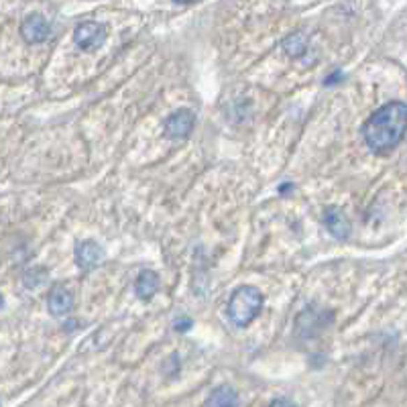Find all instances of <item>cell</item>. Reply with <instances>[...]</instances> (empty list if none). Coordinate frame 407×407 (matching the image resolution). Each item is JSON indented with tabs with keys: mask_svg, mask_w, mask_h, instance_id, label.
Here are the masks:
<instances>
[{
	"mask_svg": "<svg viewBox=\"0 0 407 407\" xmlns=\"http://www.w3.org/2000/svg\"><path fill=\"white\" fill-rule=\"evenodd\" d=\"M47 310L51 316L61 318L68 316L73 310V293L70 289H66L61 283H55L47 297Z\"/></svg>",
	"mask_w": 407,
	"mask_h": 407,
	"instance_id": "cell-8",
	"label": "cell"
},
{
	"mask_svg": "<svg viewBox=\"0 0 407 407\" xmlns=\"http://www.w3.org/2000/svg\"><path fill=\"white\" fill-rule=\"evenodd\" d=\"M0 306H2V295H0Z\"/></svg>",
	"mask_w": 407,
	"mask_h": 407,
	"instance_id": "cell-14",
	"label": "cell"
},
{
	"mask_svg": "<svg viewBox=\"0 0 407 407\" xmlns=\"http://www.w3.org/2000/svg\"><path fill=\"white\" fill-rule=\"evenodd\" d=\"M269 407H295L293 401H289L286 397H279V399H275V401H271V406Z\"/></svg>",
	"mask_w": 407,
	"mask_h": 407,
	"instance_id": "cell-12",
	"label": "cell"
},
{
	"mask_svg": "<svg viewBox=\"0 0 407 407\" xmlns=\"http://www.w3.org/2000/svg\"><path fill=\"white\" fill-rule=\"evenodd\" d=\"M239 406V395L232 387L222 385L216 387L214 391L210 393V397L206 399L204 407H237Z\"/></svg>",
	"mask_w": 407,
	"mask_h": 407,
	"instance_id": "cell-9",
	"label": "cell"
},
{
	"mask_svg": "<svg viewBox=\"0 0 407 407\" xmlns=\"http://www.w3.org/2000/svg\"><path fill=\"white\" fill-rule=\"evenodd\" d=\"M407 106L404 102H389L375 110L362 124L364 143L375 153H389L404 141Z\"/></svg>",
	"mask_w": 407,
	"mask_h": 407,
	"instance_id": "cell-1",
	"label": "cell"
},
{
	"mask_svg": "<svg viewBox=\"0 0 407 407\" xmlns=\"http://www.w3.org/2000/svg\"><path fill=\"white\" fill-rule=\"evenodd\" d=\"M324 224L336 240H346L350 237V220L338 206H328L324 210Z\"/></svg>",
	"mask_w": 407,
	"mask_h": 407,
	"instance_id": "cell-7",
	"label": "cell"
},
{
	"mask_svg": "<svg viewBox=\"0 0 407 407\" xmlns=\"http://www.w3.org/2000/svg\"><path fill=\"white\" fill-rule=\"evenodd\" d=\"M261 308H263V293L255 286H240L230 295L226 313L235 326L246 328L259 316Z\"/></svg>",
	"mask_w": 407,
	"mask_h": 407,
	"instance_id": "cell-2",
	"label": "cell"
},
{
	"mask_svg": "<svg viewBox=\"0 0 407 407\" xmlns=\"http://www.w3.org/2000/svg\"><path fill=\"white\" fill-rule=\"evenodd\" d=\"M190 326H192V320L190 318H186V320H177L175 322V330H182V332H186V330H190Z\"/></svg>",
	"mask_w": 407,
	"mask_h": 407,
	"instance_id": "cell-13",
	"label": "cell"
},
{
	"mask_svg": "<svg viewBox=\"0 0 407 407\" xmlns=\"http://www.w3.org/2000/svg\"><path fill=\"white\" fill-rule=\"evenodd\" d=\"M73 255H75L77 267L84 269V271H90V269L98 267V265L104 261V257H106L104 249L98 242H94V240H82V242H77Z\"/></svg>",
	"mask_w": 407,
	"mask_h": 407,
	"instance_id": "cell-6",
	"label": "cell"
},
{
	"mask_svg": "<svg viewBox=\"0 0 407 407\" xmlns=\"http://www.w3.org/2000/svg\"><path fill=\"white\" fill-rule=\"evenodd\" d=\"M106 27L96 21H84L73 29V43L84 51H96L106 43Z\"/></svg>",
	"mask_w": 407,
	"mask_h": 407,
	"instance_id": "cell-3",
	"label": "cell"
},
{
	"mask_svg": "<svg viewBox=\"0 0 407 407\" xmlns=\"http://www.w3.org/2000/svg\"><path fill=\"white\" fill-rule=\"evenodd\" d=\"M283 49L289 57H302L306 51H308V37L306 33L297 31V33H291L289 37L283 39Z\"/></svg>",
	"mask_w": 407,
	"mask_h": 407,
	"instance_id": "cell-11",
	"label": "cell"
},
{
	"mask_svg": "<svg viewBox=\"0 0 407 407\" xmlns=\"http://www.w3.org/2000/svg\"><path fill=\"white\" fill-rule=\"evenodd\" d=\"M193 112L188 108H182L177 112H173L168 120H165V137L171 141H179V139H186L190 137L193 128Z\"/></svg>",
	"mask_w": 407,
	"mask_h": 407,
	"instance_id": "cell-5",
	"label": "cell"
},
{
	"mask_svg": "<svg viewBox=\"0 0 407 407\" xmlns=\"http://www.w3.org/2000/svg\"><path fill=\"white\" fill-rule=\"evenodd\" d=\"M49 33H51V27H49L47 19L43 15H39V13L27 15L24 21L21 23V37L29 45L47 41Z\"/></svg>",
	"mask_w": 407,
	"mask_h": 407,
	"instance_id": "cell-4",
	"label": "cell"
},
{
	"mask_svg": "<svg viewBox=\"0 0 407 407\" xmlns=\"http://www.w3.org/2000/svg\"><path fill=\"white\" fill-rule=\"evenodd\" d=\"M159 289V275L151 269L141 271V275L137 277V283H135V291L141 299H151Z\"/></svg>",
	"mask_w": 407,
	"mask_h": 407,
	"instance_id": "cell-10",
	"label": "cell"
}]
</instances>
